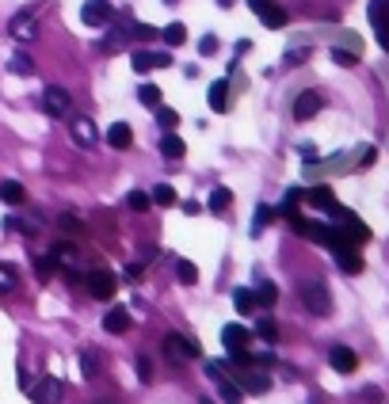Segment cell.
I'll return each instance as SVG.
<instances>
[{"mask_svg":"<svg viewBox=\"0 0 389 404\" xmlns=\"http://www.w3.org/2000/svg\"><path fill=\"white\" fill-rule=\"evenodd\" d=\"M298 294H302V306H306L313 317H328L332 313V294H328V286H324L321 279H309Z\"/></svg>","mask_w":389,"mask_h":404,"instance_id":"6da1fadb","label":"cell"},{"mask_svg":"<svg viewBox=\"0 0 389 404\" xmlns=\"http://www.w3.org/2000/svg\"><path fill=\"white\" fill-rule=\"evenodd\" d=\"M165 355L172 359V363H187V359H199V343L191 336H183V332H168L165 336Z\"/></svg>","mask_w":389,"mask_h":404,"instance_id":"7a4b0ae2","label":"cell"},{"mask_svg":"<svg viewBox=\"0 0 389 404\" xmlns=\"http://www.w3.org/2000/svg\"><path fill=\"white\" fill-rule=\"evenodd\" d=\"M69 107H73V99H69L65 88H58V84H46V88H42V111L50 118H65Z\"/></svg>","mask_w":389,"mask_h":404,"instance_id":"3957f363","label":"cell"},{"mask_svg":"<svg viewBox=\"0 0 389 404\" xmlns=\"http://www.w3.org/2000/svg\"><path fill=\"white\" fill-rule=\"evenodd\" d=\"M81 19H84V27H107L115 19V8H111L107 0H84Z\"/></svg>","mask_w":389,"mask_h":404,"instance_id":"277c9868","label":"cell"},{"mask_svg":"<svg viewBox=\"0 0 389 404\" xmlns=\"http://www.w3.org/2000/svg\"><path fill=\"white\" fill-rule=\"evenodd\" d=\"M69 138H73L81 149H92L96 138H100V130H96V123H92L88 115H76V118H69Z\"/></svg>","mask_w":389,"mask_h":404,"instance_id":"5b68a950","label":"cell"},{"mask_svg":"<svg viewBox=\"0 0 389 404\" xmlns=\"http://www.w3.org/2000/svg\"><path fill=\"white\" fill-rule=\"evenodd\" d=\"M61 396H65V385H61L58 378H42L31 385V401L34 404H61Z\"/></svg>","mask_w":389,"mask_h":404,"instance_id":"8992f818","label":"cell"},{"mask_svg":"<svg viewBox=\"0 0 389 404\" xmlns=\"http://www.w3.org/2000/svg\"><path fill=\"white\" fill-rule=\"evenodd\" d=\"M222 343H225V351H229V355H240V351H249L252 332L244 328V324H225V328H222Z\"/></svg>","mask_w":389,"mask_h":404,"instance_id":"52a82bcc","label":"cell"},{"mask_svg":"<svg viewBox=\"0 0 389 404\" xmlns=\"http://www.w3.org/2000/svg\"><path fill=\"white\" fill-rule=\"evenodd\" d=\"M84 286H88V294H92V297L107 301V297L115 294V275H111V271H92L88 279H84Z\"/></svg>","mask_w":389,"mask_h":404,"instance_id":"ba28073f","label":"cell"},{"mask_svg":"<svg viewBox=\"0 0 389 404\" xmlns=\"http://www.w3.org/2000/svg\"><path fill=\"white\" fill-rule=\"evenodd\" d=\"M8 31H12V39L31 42L34 34H39V19H34L31 12H16V16H12V23H8Z\"/></svg>","mask_w":389,"mask_h":404,"instance_id":"9c48e42d","label":"cell"},{"mask_svg":"<svg viewBox=\"0 0 389 404\" xmlns=\"http://www.w3.org/2000/svg\"><path fill=\"white\" fill-rule=\"evenodd\" d=\"M54 264L65 267V271H81V256H76L73 240H58V244H54Z\"/></svg>","mask_w":389,"mask_h":404,"instance_id":"30bf717a","label":"cell"},{"mask_svg":"<svg viewBox=\"0 0 389 404\" xmlns=\"http://www.w3.org/2000/svg\"><path fill=\"white\" fill-rule=\"evenodd\" d=\"M237 385H240V393H267V389H271V378L260 374V370H244V374L237 370Z\"/></svg>","mask_w":389,"mask_h":404,"instance_id":"8fae6325","label":"cell"},{"mask_svg":"<svg viewBox=\"0 0 389 404\" xmlns=\"http://www.w3.org/2000/svg\"><path fill=\"white\" fill-rule=\"evenodd\" d=\"M328 363H332V370L351 374V370L359 366V355L351 351V347H344V343H339V347H332V351H328Z\"/></svg>","mask_w":389,"mask_h":404,"instance_id":"7c38bea8","label":"cell"},{"mask_svg":"<svg viewBox=\"0 0 389 404\" xmlns=\"http://www.w3.org/2000/svg\"><path fill=\"white\" fill-rule=\"evenodd\" d=\"M317 111H321V96H317V92H302V96L294 99V118H298V123L313 118Z\"/></svg>","mask_w":389,"mask_h":404,"instance_id":"4fadbf2b","label":"cell"},{"mask_svg":"<svg viewBox=\"0 0 389 404\" xmlns=\"http://www.w3.org/2000/svg\"><path fill=\"white\" fill-rule=\"evenodd\" d=\"M207 103H210V111H218V115H225V111H229V81H214V84H210V92H207Z\"/></svg>","mask_w":389,"mask_h":404,"instance_id":"5bb4252c","label":"cell"},{"mask_svg":"<svg viewBox=\"0 0 389 404\" xmlns=\"http://www.w3.org/2000/svg\"><path fill=\"white\" fill-rule=\"evenodd\" d=\"M107 145H111V149H130V145H134V130H130V123H111V130H107Z\"/></svg>","mask_w":389,"mask_h":404,"instance_id":"9a60e30c","label":"cell"},{"mask_svg":"<svg viewBox=\"0 0 389 404\" xmlns=\"http://www.w3.org/2000/svg\"><path fill=\"white\" fill-rule=\"evenodd\" d=\"M126 328H130V313H126L123 306H118V309H111V313L103 317V332H111V336H123Z\"/></svg>","mask_w":389,"mask_h":404,"instance_id":"2e32d148","label":"cell"},{"mask_svg":"<svg viewBox=\"0 0 389 404\" xmlns=\"http://www.w3.org/2000/svg\"><path fill=\"white\" fill-rule=\"evenodd\" d=\"M160 153H165V160H180L183 153H187V145H183V138H180V134H172V130H168L165 138H160Z\"/></svg>","mask_w":389,"mask_h":404,"instance_id":"e0dca14e","label":"cell"},{"mask_svg":"<svg viewBox=\"0 0 389 404\" xmlns=\"http://www.w3.org/2000/svg\"><path fill=\"white\" fill-rule=\"evenodd\" d=\"M309 202V206H317V210H328V206H336V195H332V187H313V191H306L302 195Z\"/></svg>","mask_w":389,"mask_h":404,"instance_id":"ac0fdd59","label":"cell"},{"mask_svg":"<svg viewBox=\"0 0 389 404\" xmlns=\"http://www.w3.org/2000/svg\"><path fill=\"white\" fill-rule=\"evenodd\" d=\"M233 309H237L240 317L252 313V309H256V294H252L249 286H237V290H233Z\"/></svg>","mask_w":389,"mask_h":404,"instance_id":"d6986e66","label":"cell"},{"mask_svg":"<svg viewBox=\"0 0 389 404\" xmlns=\"http://www.w3.org/2000/svg\"><path fill=\"white\" fill-rule=\"evenodd\" d=\"M0 198H4L8 206H19V202H23V198H27V191H23V183H16V180H4V183H0Z\"/></svg>","mask_w":389,"mask_h":404,"instance_id":"ffe728a7","label":"cell"},{"mask_svg":"<svg viewBox=\"0 0 389 404\" xmlns=\"http://www.w3.org/2000/svg\"><path fill=\"white\" fill-rule=\"evenodd\" d=\"M275 217H279V210H275V206H267V202H264V206H256V217H252V237H260Z\"/></svg>","mask_w":389,"mask_h":404,"instance_id":"44dd1931","label":"cell"},{"mask_svg":"<svg viewBox=\"0 0 389 404\" xmlns=\"http://www.w3.org/2000/svg\"><path fill=\"white\" fill-rule=\"evenodd\" d=\"M207 206H210V214H222V210H229V206H233V195H229V187H214V191H210Z\"/></svg>","mask_w":389,"mask_h":404,"instance_id":"7402d4cb","label":"cell"},{"mask_svg":"<svg viewBox=\"0 0 389 404\" xmlns=\"http://www.w3.org/2000/svg\"><path fill=\"white\" fill-rule=\"evenodd\" d=\"M4 225H8V229H19V233H27V237H34V233L42 229V222H39V217H34V214H23V217H8V222H4Z\"/></svg>","mask_w":389,"mask_h":404,"instance_id":"603a6c76","label":"cell"},{"mask_svg":"<svg viewBox=\"0 0 389 404\" xmlns=\"http://www.w3.org/2000/svg\"><path fill=\"white\" fill-rule=\"evenodd\" d=\"M149 202H153V206H176V191H172V183H157V187L149 191Z\"/></svg>","mask_w":389,"mask_h":404,"instance_id":"cb8c5ba5","label":"cell"},{"mask_svg":"<svg viewBox=\"0 0 389 404\" xmlns=\"http://www.w3.org/2000/svg\"><path fill=\"white\" fill-rule=\"evenodd\" d=\"M176 279H180L183 286H195V282H199V267L191 264V259H176Z\"/></svg>","mask_w":389,"mask_h":404,"instance_id":"d4e9b609","label":"cell"},{"mask_svg":"<svg viewBox=\"0 0 389 404\" xmlns=\"http://www.w3.org/2000/svg\"><path fill=\"white\" fill-rule=\"evenodd\" d=\"M336 264L344 267L348 275H363V256H359L355 248H351V252H339V256H336Z\"/></svg>","mask_w":389,"mask_h":404,"instance_id":"484cf974","label":"cell"},{"mask_svg":"<svg viewBox=\"0 0 389 404\" xmlns=\"http://www.w3.org/2000/svg\"><path fill=\"white\" fill-rule=\"evenodd\" d=\"M252 294H256V306H275V301H279V286H275V282H267V279L260 282Z\"/></svg>","mask_w":389,"mask_h":404,"instance_id":"4316f807","label":"cell"},{"mask_svg":"<svg viewBox=\"0 0 389 404\" xmlns=\"http://www.w3.org/2000/svg\"><path fill=\"white\" fill-rule=\"evenodd\" d=\"M160 39H165V46H183V42H187V27H183V23H168L165 31H160Z\"/></svg>","mask_w":389,"mask_h":404,"instance_id":"83f0119b","label":"cell"},{"mask_svg":"<svg viewBox=\"0 0 389 404\" xmlns=\"http://www.w3.org/2000/svg\"><path fill=\"white\" fill-rule=\"evenodd\" d=\"M256 336L264 339V343H275V339H279V324H275L271 317H260V321H256Z\"/></svg>","mask_w":389,"mask_h":404,"instance_id":"f1b7e54d","label":"cell"},{"mask_svg":"<svg viewBox=\"0 0 389 404\" xmlns=\"http://www.w3.org/2000/svg\"><path fill=\"white\" fill-rule=\"evenodd\" d=\"M138 103H141V107H160V88H157V84H141V88H138Z\"/></svg>","mask_w":389,"mask_h":404,"instance_id":"f546056e","label":"cell"},{"mask_svg":"<svg viewBox=\"0 0 389 404\" xmlns=\"http://www.w3.org/2000/svg\"><path fill=\"white\" fill-rule=\"evenodd\" d=\"M81 374L84 378H100V355L96 351H81Z\"/></svg>","mask_w":389,"mask_h":404,"instance_id":"4dcf8cb0","label":"cell"},{"mask_svg":"<svg viewBox=\"0 0 389 404\" xmlns=\"http://www.w3.org/2000/svg\"><path fill=\"white\" fill-rule=\"evenodd\" d=\"M8 69H12V73H16V76H31V73H34V61L27 58V54H12Z\"/></svg>","mask_w":389,"mask_h":404,"instance_id":"1f68e13d","label":"cell"},{"mask_svg":"<svg viewBox=\"0 0 389 404\" xmlns=\"http://www.w3.org/2000/svg\"><path fill=\"white\" fill-rule=\"evenodd\" d=\"M126 206L138 210V214H145V210L153 206V202H149V191H130V195H126Z\"/></svg>","mask_w":389,"mask_h":404,"instance_id":"d6a6232c","label":"cell"},{"mask_svg":"<svg viewBox=\"0 0 389 404\" xmlns=\"http://www.w3.org/2000/svg\"><path fill=\"white\" fill-rule=\"evenodd\" d=\"M16 267H8V264H0V294H12L16 290Z\"/></svg>","mask_w":389,"mask_h":404,"instance_id":"836d02e7","label":"cell"},{"mask_svg":"<svg viewBox=\"0 0 389 404\" xmlns=\"http://www.w3.org/2000/svg\"><path fill=\"white\" fill-rule=\"evenodd\" d=\"M157 111V123L165 126V130H176V126H180V115H176L172 107H165V103H160V107H153Z\"/></svg>","mask_w":389,"mask_h":404,"instance_id":"e575fe53","label":"cell"},{"mask_svg":"<svg viewBox=\"0 0 389 404\" xmlns=\"http://www.w3.org/2000/svg\"><path fill=\"white\" fill-rule=\"evenodd\" d=\"M130 65H134V73H149L153 69V50H138Z\"/></svg>","mask_w":389,"mask_h":404,"instance_id":"d590c367","label":"cell"},{"mask_svg":"<svg viewBox=\"0 0 389 404\" xmlns=\"http://www.w3.org/2000/svg\"><path fill=\"white\" fill-rule=\"evenodd\" d=\"M332 61H336V65H344V69H351V65H355V61H359V54H355V50H332Z\"/></svg>","mask_w":389,"mask_h":404,"instance_id":"8d00e7d4","label":"cell"},{"mask_svg":"<svg viewBox=\"0 0 389 404\" xmlns=\"http://www.w3.org/2000/svg\"><path fill=\"white\" fill-rule=\"evenodd\" d=\"M58 225H61L65 233H81V229H84V222L73 214V210H69V214H58Z\"/></svg>","mask_w":389,"mask_h":404,"instance_id":"74e56055","label":"cell"},{"mask_svg":"<svg viewBox=\"0 0 389 404\" xmlns=\"http://www.w3.org/2000/svg\"><path fill=\"white\" fill-rule=\"evenodd\" d=\"M34 271H39V279H54V275H58L61 267L54 264V256H50V259H39V264H34Z\"/></svg>","mask_w":389,"mask_h":404,"instance_id":"f35d334b","label":"cell"},{"mask_svg":"<svg viewBox=\"0 0 389 404\" xmlns=\"http://www.w3.org/2000/svg\"><path fill=\"white\" fill-rule=\"evenodd\" d=\"M138 381H153V363H149V355H138Z\"/></svg>","mask_w":389,"mask_h":404,"instance_id":"ab89813d","label":"cell"},{"mask_svg":"<svg viewBox=\"0 0 389 404\" xmlns=\"http://www.w3.org/2000/svg\"><path fill=\"white\" fill-rule=\"evenodd\" d=\"M157 27H149V23H138V27H134V39H138V42H153V39H157Z\"/></svg>","mask_w":389,"mask_h":404,"instance_id":"60d3db41","label":"cell"},{"mask_svg":"<svg viewBox=\"0 0 389 404\" xmlns=\"http://www.w3.org/2000/svg\"><path fill=\"white\" fill-rule=\"evenodd\" d=\"M249 8H252V12H256V16H260V19H264V16H267V12H275V8H279V4H275V0H249Z\"/></svg>","mask_w":389,"mask_h":404,"instance_id":"b9f144b4","label":"cell"},{"mask_svg":"<svg viewBox=\"0 0 389 404\" xmlns=\"http://www.w3.org/2000/svg\"><path fill=\"white\" fill-rule=\"evenodd\" d=\"M381 16H389V0H370V23H378Z\"/></svg>","mask_w":389,"mask_h":404,"instance_id":"7bdbcfd3","label":"cell"},{"mask_svg":"<svg viewBox=\"0 0 389 404\" xmlns=\"http://www.w3.org/2000/svg\"><path fill=\"white\" fill-rule=\"evenodd\" d=\"M264 23H267V27H286V12H282V8L267 12V16H264Z\"/></svg>","mask_w":389,"mask_h":404,"instance_id":"ee69618b","label":"cell"},{"mask_svg":"<svg viewBox=\"0 0 389 404\" xmlns=\"http://www.w3.org/2000/svg\"><path fill=\"white\" fill-rule=\"evenodd\" d=\"M306 58H309V46H302V50H286V65H302Z\"/></svg>","mask_w":389,"mask_h":404,"instance_id":"f6af8a7d","label":"cell"},{"mask_svg":"<svg viewBox=\"0 0 389 404\" xmlns=\"http://www.w3.org/2000/svg\"><path fill=\"white\" fill-rule=\"evenodd\" d=\"M172 65V54L168 50H153V69H168Z\"/></svg>","mask_w":389,"mask_h":404,"instance_id":"bcb514c9","label":"cell"},{"mask_svg":"<svg viewBox=\"0 0 389 404\" xmlns=\"http://www.w3.org/2000/svg\"><path fill=\"white\" fill-rule=\"evenodd\" d=\"M374 27H378V42H381V46H386V50H389V16H381L378 23H374Z\"/></svg>","mask_w":389,"mask_h":404,"instance_id":"7dc6e473","label":"cell"},{"mask_svg":"<svg viewBox=\"0 0 389 404\" xmlns=\"http://www.w3.org/2000/svg\"><path fill=\"white\" fill-rule=\"evenodd\" d=\"M363 401H366V404H381V389H378V385H366V389H363Z\"/></svg>","mask_w":389,"mask_h":404,"instance_id":"c3c4849f","label":"cell"},{"mask_svg":"<svg viewBox=\"0 0 389 404\" xmlns=\"http://www.w3.org/2000/svg\"><path fill=\"white\" fill-rule=\"evenodd\" d=\"M141 275H145V264H130V267H126V279H130V282H141Z\"/></svg>","mask_w":389,"mask_h":404,"instance_id":"681fc988","label":"cell"},{"mask_svg":"<svg viewBox=\"0 0 389 404\" xmlns=\"http://www.w3.org/2000/svg\"><path fill=\"white\" fill-rule=\"evenodd\" d=\"M370 160H374V145H363L359 149V168H366Z\"/></svg>","mask_w":389,"mask_h":404,"instance_id":"f907efd6","label":"cell"},{"mask_svg":"<svg viewBox=\"0 0 389 404\" xmlns=\"http://www.w3.org/2000/svg\"><path fill=\"white\" fill-rule=\"evenodd\" d=\"M214 50H218V39H214V34H207V39L199 42V54H214Z\"/></svg>","mask_w":389,"mask_h":404,"instance_id":"816d5d0a","label":"cell"},{"mask_svg":"<svg viewBox=\"0 0 389 404\" xmlns=\"http://www.w3.org/2000/svg\"><path fill=\"white\" fill-rule=\"evenodd\" d=\"M298 153H302V160H306V164H317V149L313 145H302Z\"/></svg>","mask_w":389,"mask_h":404,"instance_id":"f5cc1de1","label":"cell"},{"mask_svg":"<svg viewBox=\"0 0 389 404\" xmlns=\"http://www.w3.org/2000/svg\"><path fill=\"white\" fill-rule=\"evenodd\" d=\"M92 404H118V401H115V396H96Z\"/></svg>","mask_w":389,"mask_h":404,"instance_id":"db71d44e","label":"cell"},{"mask_svg":"<svg viewBox=\"0 0 389 404\" xmlns=\"http://www.w3.org/2000/svg\"><path fill=\"white\" fill-rule=\"evenodd\" d=\"M218 8H233V0H218Z\"/></svg>","mask_w":389,"mask_h":404,"instance_id":"11a10c76","label":"cell"},{"mask_svg":"<svg viewBox=\"0 0 389 404\" xmlns=\"http://www.w3.org/2000/svg\"><path fill=\"white\" fill-rule=\"evenodd\" d=\"M202 404H214V401H210V396H202Z\"/></svg>","mask_w":389,"mask_h":404,"instance_id":"9f6ffc18","label":"cell"},{"mask_svg":"<svg viewBox=\"0 0 389 404\" xmlns=\"http://www.w3.org/2000/svg\"><path fill=\"white\" fill-rule=\"evenodd\" d=\"M165 4H176V0H165Z\"/></svg>","mask_w":389,"mask_h":404,"instance_id":"6f0895ef","label":"cell"}]
</instances>
